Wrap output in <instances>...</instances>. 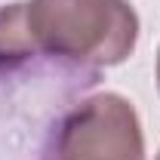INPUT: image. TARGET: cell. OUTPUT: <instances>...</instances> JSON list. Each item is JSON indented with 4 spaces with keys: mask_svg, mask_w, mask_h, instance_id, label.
<instances>
[{
    "mask_svg": "<svg viewBox=\"0 0 160 160\" xmlns=\"http://www.w3.org/2000/svg\"><path fill=\"white\" fill-rule=\"evenodd\" d=\"M52 160H145V136L129 99L99 92L71 108L59 123Z\"/></svg>",
    "mask_w": 160,
    "mask_h": 160,
    "instance_id": "2",
    "label": "cell"
},
{
    "mask_svg": "<svg viewBox=\"0 0 160 160\" xmlns=\"http://www.w3.org/2000/svg\"><path fill=\"white\" fill-rule=\"evenodd\" d=\"M157 160H160V154H157Z\"/></svg>",
    "mask_w": 160,
    "mask_h": 160,
    "instance_id": "4",
    "label": "cell"
},
{
    "mask_svg": "<svg viewBox=\"0 0 160 160\" xmlns=\"http://www.w3.org/2000/svg\"><path fill=\"white\" fill-rule=\"evenodd\" d=\"M157 86H160V49H157Z\"/></svg>",
    "mask_w": 160,
    "mask_h": 160,
    "instance_id": "3",
    "label": "cell"
},
{
    "mask_svg": "<svg viewBox=\"0 0 160 160\" xmlns=\"http://www.w3.org/2000/svg\"><path fill=\"white\" fill-rule=\"evenodd\" d=\"M22 25L28 52L111 68L132 56L139 16L129 0H25Z\"/></svg>",
    "mask_w": 160,
    "mask_h": 160,
    "instance_id": "1",
    "label": "cell"
}]
</instances>
